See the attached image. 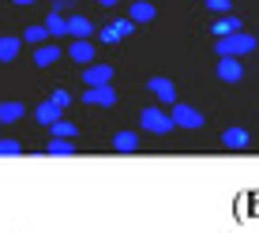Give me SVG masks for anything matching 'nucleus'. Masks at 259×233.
<instances>
[{
  "label": "nucleus",
  "mask_w": 259,
  "mask_h": 233,
  "mask_svg": "<svg viewBox=\"0 0 259 233\" xmlns=\"http://www.w3.org/2000/svg\"><path fill=\"white\" fill-rule=\"evenodd\" d=\"M259 46V38L255 34H229V38H218L214 42V49H218V57H244V53H252Z\"/></svg>",
  "instance_id": "nucleus-1"
},
{
  "label": "nucleus",
  "mask_w": 259,
  "mask_h": 233,
  "mask_svg": "<svg viewBox=\"0 0 259 233\" xmlns=\"http://www.w3.org/2000/svg\"><path fill=\"white\" fill-rule=\"evenodd\" d=\"M139 124L147 132H154V136H165V132H173L177 124H173V116H169L165 109H158V105H150V109H143L139 113Z\"/></svg>",
  "instance_id": "nucleus-2"
},
{
  "label": "nucleus",
  "mask_w": 259,
  "mask_h": 233,
  "mask_svg": "<svg viewBox=\"0 0 259 233\" xmlns=\"http://www.w3.org/2000/svg\"><path fill=\"white\" fill-rule=\"evenodd\" d=\"M169 116H173L177 128H203V124H207V121H203V113L195 109V105H184V102H177Z\"/></svg>",
  "instance_id": "nucleus-3"
},
{
  "label": "nucleus",
  "mask_w": 259,
  "mask_h": 233,
  "mask_svg": "<svg viewBox=\"0 0 259 233\" xmlns=\"http://www.w3.org/2000/svg\"><path fill=\"white\" fill-rule=\"evenodd\" d=\"M147 91L158 98V102H165V105H177V83L173 79H165V75H154L147 83Z\"/></svg>",
  "instance_id": "nucleus-4"
},
{
  "label": "nucleus",
  "mask_w": 259,
  "mask_h": 233,
  "mask_svg": "<svg viewBox=\"0 0 259 233\" xmlns=\"http://www.w3.org/2000/svg\"><path fill=\"white\" fill-rule=\"evenodd\" d=\"M83 102L87 105H102V109H113V105H117V91H113V83L109 87H87Z\"/></svg>",
  "instance_id": "nucleus-5"
},
{
  "label": "nucleus",
  "mask_w": 259,
  "mask_h": 233,
  "mask_svg": "<svg viewBox=\"0 0 259 233\" xmlns=\"http://www.w3.org/2000/svg\"><path fill=\"white\" fill-rule=\"evenodd\" d=\"M218 79L222 83H240V79H244V64H240L237 57H218Z\"/></svg>",
  "instance_id": "nucleus-6"
},
{
  "label": "nucleus",
  "mask_w": 259,
  "mask_h": 233,
  "mask_svg": "<svg viewBox=\"0 0 259 233\" xmlns=\"http://www.w3.org/2000/svg\"><path fill=\"white\" fill-rule=\"evenodd\" d=\"M83 83L87 87H109L113 83V68L109 64H91L83 71Z\"/></svg>",
  "instance_id": "nucleus-7"
},
{
  "label": "nucleus",
  "mask_w": 259,
  "mask_h": 233,
  "mask_svg": "<svg viewBox=\"0 0 259 233\" xmlns=\"http://www.w3.org/2000/svg\"><path fill=\"white\" fill-rule=\"evenodd\" d=\"M19 49H23V38H19V34H4V38H0V64L19 60Z\"/></svg>",
  "instance_id": "nucleus-8"
},
{
  "label": "nucleus",
  "mask_w": 259,
  "mask_h": 233,
  "mask_svg": "<svg viewBox=\"0 0 259 233\" xmlns=\"http://www.w3.org/2000/svg\"><path fill=\"white\" fill-rule=\"evenodd\" d=\"M248 143H252L248 128H226V132H222V147H229V150H244Z\"/></svg>",
  "instance_id": "nucleus-9"
},
{
  "label": "nucleus",
  "mask_w": 259,
  "mask_h": 233,
  "mask_svg": "<svg viewBox=\"0 0 259 233\" xmlns=\"http://www.w3.org/2000/svg\"><path fill=\"white\" fill-rule=\"evenodd\" d=\"M68 34H71L75 42H87V38L94 34V23L87 19V15H71V19H68Z\"/></svg>",
  "instance_id": "nucleus-10"
},
{
  "label": "nucleus",
  "mask_w": 259,
  "mask_h": 233,
  "mask_svg": "<svg viewBox=\"0 0 259 233\" xmlns=\"http://www.w3.org/2000/svg\"><path fill=\"white\" fill-rule=\"evenodd\" d=\"M60 113H64V109H60L57 102H49V98H46V102L38 105V109H34V116H38V124H46V128H53V124L60 121Z\"/></svg>",
  "instance_id": "nucleus-11"
},
{
  "label": "nucleus",
  "mask_w": 259,
  "mask_h": 233,
  "mask_svg": "<svg viewBox=\"0 0 259 233\" xmlns=\"http://www.w3.org/2000/svg\"><path fill=\"white\" fill-rule=\"evenodd\" d=\"M154 15H158V8H154V4H147V0H136V4L128 8V19L136 23V26H139V23H150Z\"/></svg>",
  "instance_id": "nucleus-12"
},
{
  "label": "nucleus",
  "mask_w": 259,
  "mask_h": 233,
  "mask_svg": "<svg viewBox=\"0 0 259 233\" xmlns=\"http://www.w3.org/2000/svg\"><path fill=\"white\" fill-rule=\"evenodd\" d=\"M23 116H26L23 102H0V124H19Z\"/></svg>",
  "instance_id": "nucleus-13"
},
{
  "label": "nucleus",
  "mask_w": 259,
  "mask_h": 233,
  "mask_svg": "<svg viewBox=\"0 0 259 233\" xmlns=\"http://www.w3.org/2000/svg\"><path fill=\"white\" fill-rule=\"evenodd\" d=\"M68 57L75 60V64H94V46H91V42H71Z\"/></svg>",
  "instance_id": "nucleus-14"
},
{
  "label": "nucleus",
  "mask_w": 259,
  "mask_h": 233,
  "mask_svg": "<svg viewBox=\"0 0 259 233\" xmlns=\"http://www.w3.org/2000/svg\"><path fill=\"white\" fill-rule=\"evenodd\" d=\"M113 150H117V154L139 150V136H136V132H117V136H113Z\"/></svg>",
  "instance_id": "nucleus-15"
},
{
  "label": "nucleus",
  "mask_w": 259,
  "mask_h": 233,
  "mask_svg": "<svg viewBox=\"0 0 259 233\" xmlns=\"http://www.w3.org/2000/svg\"><path fill=\"white\" fill-rule=\"evenodd\" d=\"M57 60H60V49L53 46V42H46V46L34 49V64H38V68H49V64H57Z\"/></svg>",
  "instance_id": "nucleus-16"
},
{
  "label": "nucleus",
  "mask_w": 259,
  "mask_h": 233,
  "mask_svg": "<svg viewBox=\"0 0 259 233\" xmlns=\"http://www.w3.org/2000/svg\"><path fill=\"white\" fill-rule=\"evenodd\" d=\"M214 34H218V38H229V34H240V19H237V15H222V19L214 23Z\"/></svg>",
  "instance_id": "nucleus-17"
},
{
  "label": "nucleus",
  "mask_w": 259,
  "mask_h": 233,
  "mask_svg": "<svg viewBox=\"0 0 259 233\" xmlns=\"http://www.w3.org/2000/svg\"><path fill=\"white\" fill-rule=\"evenodd\" d=\"M46 30H49V38H60V34H68V19L60 12H49V19H46Z\"/></svg>",
  "instance_id": "nucleus-18"
},
{
  "label": "nucleus",
  "mask_w": 259,
  "mask_h": 233,
  "mask_svg": "<svg viewBox=\"0 0 259 233\" xmlns=\"http://www.w3.org/2000/svg\"><path fill=\"white\" fill-rule=\"evenodd\" d=\"M49 132H53V139H75V136H79V128H75L71 121H64V116H60V121L53 124Z\"/></svg>",
  "instance_id": "nucleus-19"
},
{
  "label": "nucleus",
  "mask_w": 259,
  "mask_h": 233,
  "mask_svg": "<svg viewBox=\"0 0 259 233\" xmlns=\"http://www.w3.org/2000/svg\"><path fill=\"white\" fill-rule=\"evenodd\" d=\"M23 42H30V46H46V42H49L46 23H41V26H26V30H23Z\"/></svg>",
  "instance_id": "nucleus-20"
},
{
  "label": "nucleus",
  "mask_w": 259,
  "mask_h": 233,
  "mask_svg": "<svg viewBox=\"0 0 259 233\" xmlns=\"http://www.w3.org/2000/svg\"><path fill=\"white\" fill-rule=\"evenodd\" d=\"M46 154H75V139H49Z\"/></svg>",
  "instance_id": "nucleus-21"
},
{
  "label": "nucleus",
  "mask_w": 259,
  "mask_h": 233,
  "mask_svg": "<svg viewBox=\"0 0 259 233\" xmlns=\"http://www.w3.org/2000/svg\"><path fill=\"white\" fill-rule=\"evenodd\" d=\"M0 154H23V143L19 139H0Z\"/></svg>",
  "instance_id": "nucleus-22"
},
{
  "label": "nucleus",
  "mask_w": 259,
  "mask_h": 233,
  "mask_svg": "<svg viewBox=\"0 0 259 233\" xmlns=\"http://www.w3.org/2000/svg\"><path fill=\"white\" fill-rule=\"evenodd\" d=\"M98 38H102L105 46H117V42H120V34L113 30V23H109V26H102V30H98Z\"/></svg>",
  "instance_id": "nucleus-23"
},
{
  "label": "nucleus",
  "mask_w": 259,
  "mask_h": 233,
  "mask_svg": "<svg viewBox=\"0 0 259 233\" xmlns=\"http://www.w3.org/2000/svg\"><path fill=\"white\" fill-rule=\"evenodd\" d=\"M207 8H210V12H218V15H229L233 0H207Z\"/></svg>",
  "instance_id": "nucleus-24"
},
{
  "label": "nucleus",
  "mask_w": 259,
  "mask_h": 233,
  "mask_svg": "<svg viewBox=\"0 0 259 233\" xmlns=\"http://www.w3.org/2000/svg\"><path fill=\"white\" fill-rule=\"evenodd\" d=\"M113 30H117L120 38H128V34L136 30V23H132V19H117V23H113Z\"/></svg>",
  "instance_id": "nucleus-25"
},
{
  "label": "nucleus",
  "mask_w": 259,
  "mask_h": 233,
  "mask_svg": "<svg viewBox=\"0 0 259 233\" xmlns=\"http://www.w3.org/2000/svg\"><path fill=\"white\" fill-rule=\"evenodd\" d=\"M49 102H57L60 109H68V105H71V94H68V91H53V94H49Z\"/></svg>",
  "instance_id": "nucleus-26"
},
{
  "label": "nucleus",
  "mask_w": 259,
  "mask_h": 233,
  "mask_svg": "<svg viewBox=\"0 0 259 233\" xmlns=\"http://www.w3.org/2000/svg\"><path fill=\"white\" fill-rule=\"evenodd\" d=\"M98 4H105V8H113V4H120V0H98Z\"/></svg>",
  "instance_id": "nucleus-27"
},
{
  "label": "nucleus",
  "mask_w": 259,
  "mask_h": 233,
  "mask_svg": "<svg viewBox=\"0 0 259 233\" xmlns=\"http://www.w3.org/2000/svg\"><path fill=\"white\" fill-rule=\"evenodd\" d=\"M12 4H19V8H26V4H34V0H12Z\"/></svg>",
  "instance_id": "nucleus-28"
},
{
  "label": "nucleus",
  "mask_w": 259,
  "mask_h": 233,
  "mask_svg": "<svg viewBox=\"0 0 259 233\" xmlns=\"http://www.w3.org/2000/svg\"><path fill=\"white\" fill-rule=\"evenodd\" d=\"M64 4H83V0H64Z\"/></svg>",
  "instance_id": "nucleus-29"
}]
</instances>
